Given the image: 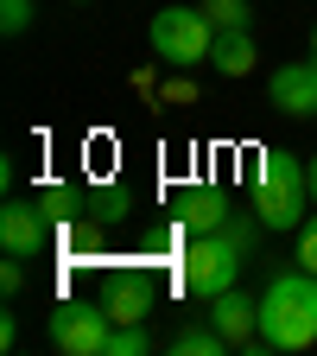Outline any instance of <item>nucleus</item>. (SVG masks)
I'll list each match as a JSON object with an SVG mask.
<instances>
[{"mask_svg":"<svg viewBox=\"0 0 317 356\" xmlns=\"http://www.w3.org/2000/svg\"><path fill=\"white\" fill-rule=\"evenodd\" d=\"M146 350H153L146 325H114V331H108V350H102V356H146Z\"/></svg>","mask_w":317,"mask_h":356,"instance_id":"nucleus-14","label":"nucleus"},{"mask_svg":"<svg viewBox=\"0 0 317 356\" xmlns=\"http://www.w3.org/2000/svg\"><path fill=\"white\" fill-rule=\"evenodd\" d=\"M298 267H305V274H317V210L298 222Z\"/></svg>","mask_w":317,"mask_h":356,"instance_id":"nucleus-17","label":"nucleus"},{"mask_svg":"<svg viewBox=\"0 0 317 356\" xmlns=\"http://www.w3.org/2000/svg\"><path fill=\"white\" fill-rule=\"evenodd\" d=\"M0 286H7V293H19V286H26V267H19V254H7V267H0Z\"/></svg>","mask_w":317,"mask_h":356,"instance_id":"nucleus-18","label":"nucleus"},{"mask_svg":"<svg viewBox=\"0 0 317 356\" xmlns=\"http://www.w3.org/2000/svg\"><path fill=\"white\" fill-rule=\"evenodd\" d=\"M171 356H229V337H222L209 318L203 325H185V331H171V343H165Z\"/></svg>","mask_w":317,"mask_h":356,"instance_id":"nucleus-12","label":"nucleus"},{"mask_svg":"<svg viewBox=\"0 0 317 356\" xmlns=\"http://www.w3.org/2000/svg\"><path fill=\"white\" fill-rule=\"evenodd\" d=\"M108 331H114L108 305H58L51 312V343L64 356H102L108 350Z\"/></svg>","mask_w":317,"mask_h":356,"instance_id":"nucleus-5","label":"nucleus"},{"mask_svg":"<svg viewBox=\"0 0 317 356\" xmlns=\"http://www.w3.org/2000/svg\"><path fill=\"white\" fill-rule=\"evenodd\" d=\"M241 267H248V248L229 236V229H209V236H191L185 261H178V280H185L191 299H216V293H229L241 286Z\"/></svg>","mask_w":317,"mask_h":356,"instance_id":"nucleus-3","label":"nucleus"},{"mask_svg":"<svg viewBox=\"0 0 317 356\" xmlns=\"http://www.w3.org/2000/svg\"><path fill=\"white\" fill-rule=\"evenodd\" d=\"M209 325L229 337V350H260V299L229 286V293H216L209 299Z\"/></svg>","mask_w":317,"mask_h":356,"instance_id":"nucleus-7","label":"nucleus"},{"mask_svg":"<svg viewBox=\"0 0 317 356\" xmlns=\"http://www.w3.org/2000/svg\"><path fill=\"white\" fill-rule=\"evenodd\" d=\"M254 216L266 222V229H298V222L311 216V159H292L286 147H266L260 165H254V191H248Z\"/></svg>","mask_w":317,"mask_h":356,"instance_id":"nucleus-2","label":"nucleus"},{"mask_svg":"<svg viewBox=\"0 0 317 356\" xmlns=\"http://www.w3.org/2000/svg\"><path fill=\"white\" fill-rule=\"evenodd\" d=\"M266 102H273L286 121H311L317 115V64H280L273 76H266Z\"/></svg>","mask_w":317,"mask_h":356,"instance_id":"nucleus-8","label":"nucleus"},{"mask_svg":"<svg viewBox=\"0 0 317 356\" xmlns=\"http://www.w3.org/2000/svg\"><path fill=\"white\" fill-rule=\"evenodd\" d=\"M254 32H216V51H209V70L216 76H248L254 70Z\"/></svg>","mask_w":317,"mask_h":356,"instance_id":"nucleus-11","label":"nucleus"},{"mask_svg":"<svg viewBox=\"0 0 317 356\" xmlns=\"http://www.w3.org/2000/svg\"><path fill=\"white\" fill-rule=\"evenodd\" d=\"M153 299H159V293H153V280H140V274H121V280L108 286V299H102V305H108V318H114V325H146Z\"/></svg>","mask_w":317,"mask_h":356,"instance_id":"nucleus-9","label":"nucleus"},{"mask_svg":"<svg viewBox=\"0 0 317 356\" xmlns=\"http://www.w3.org/2000/svg\"><path fill=\"white\" fill-rule=\"evenodd\" d=\"M317 343V274L292 267L260 293V350H311Z\"/></svg>","mask_w":317,"mask_h":356,"instance_id":"nucleus-1","label":"nucleus"},{"mask_svg":"<svg viewBox=\"0 0 317 356\" xmlns=\"http://www.w3.org/2000/svg\"><path fill=\"white\" fill-rule=\"evenodd\" d=\"M26 26H32V0H0V32L19 38Z\"/></svg>","mask_w":317,"mask_h":356,"instance_id":"nucleus-16","label":"nucleus"},{"mask_svg":"<svg viewBox=\"0 0 317 356\" xmlns=\"http://www.w3.org/2000/svg\"><path fill=\"white\" fill-rule=\"evenodd\" d=\"M178 222H185L191 236H209V229H222V222H229V197L209 191V185H191L185 197H178Z\"/></svg>","mask_w":317,"mask_h":356,"instance_id":"nucleus-10","label":"nucleus"},{"mask_svg":"<svg viewBox=\"0 0 317 356\" xmlns=\"http://www.w3.org/2000/svg\"><path fill=\"white\" fill-rule=\"evenodd\" d=\"M146 44H153L159 64H171V70H197V64H209V51H216V26H209L203 7H165V13H153Z\"/></svg>","mask_w":317,"mask_h":356,"instance_id":"nucleus-4","label":"nucleus"},{"mask_svg":"<svg viewBox=\"0 0 317 356\" xmlns=\"http://www.w3.org/2000/svg\"><path fill=\"white\" fill-rule=\"evenodd\" d=\"M51 229H58V222L44 216L38 197H32V204H26V197H7V210H0V248L19 254V261H32V254L51 248Z\"/></svg>","mask_w":317,"mask_h":356,"instance_id":"nucleus-6","label":"nucleus"},{"mask_svg":"<svg viewBox=\"0 0 317 356\" xmlns=\"http://www.w3.org/2000/svg\"><path fill=\"white\" fill-rule=\"evenodd\" d=\"M38 204H44V216H51V222L76 216V210H70V204H76V191H70V185H44V191H38Z\"/></svg>","mask_w":317,"mask_h":356,"instance_id":"nucleus-15","label":"nucleus"},{"mask_svg":"<svg viewBox=\"0 0 317 356\" xmlns=\"http://www.w3.org/2000/svg\"><path fill=\"white\" fill-rule=\"evenodd\" d=\"M311 64H317V26H311Z\"/></svg>","mask_w":317,"mask_h":356,"instance_id":"nucleus-20","label":"nucleus"},{"mask_svg":"<svg viewBox=\"0 0 317 356\" xmlns=\"http://www.w3.org/2000/svg\"><path fill=\"white\" fill-rule=\"evenodd\" d=\"M311 204H317V153H311Z\"/></svg>","mask_w":317,"mask_h":356,"instance_id":"nucleus-19","label":"nucleus"},{"mask_svg":"<svg viewBox=\"0 0 317 356\" xmlns=\"http://www.w3.org/2000/svg\"><path fill=\"white\" fill-rule=\"evenodd\" d=\"M203 13H209L216 32H248L254 26V7H248V0H203Z\"/></svg>","mask_w":317,"mask_h":356,"instance_id":"nucleus-13","label":"nucleus"}]
</instances>
